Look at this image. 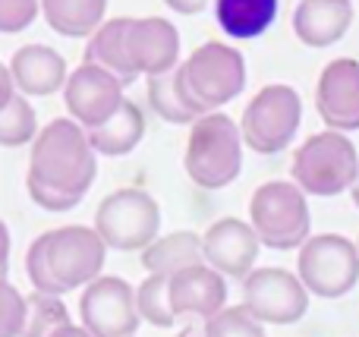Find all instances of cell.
<instances>
[{
  "mask_svg": "<svg viewBox=\"0 0 359 337\" xmlns=\"http://www.w3.org/2000/svg\"><path fill=\"white\" fill-rule=\"evenodd\" d=\"M104 259L107 246L95 227H57L29 246L25 271L35 290L63 296L95 281L104 268Z\"/></svg>",
  "mask_w": 359,
  "mask_h": 337,
  "instance_id": "cell-1",
  "label": "cell"
},
{
  "mask_svg": "<svg viewBox=\"0 0 359 337\" xmlns=\"http://www.w3.org/2000/svg\"><path fill=\"white\" fill-rule=\"evenodd\" d=\"M95 174H98V155L88 142V132L73 117L50 120L35 136L29 177L60 189V193L86 199V193L95 183Z\"/></svg>",
  "mask_w": 359,
  "mask_h": 337,
  "instance_id": "cell-2",
  "label": "cell"
},
{
  "mask_svg": "<svg viewBox=\"0 0 359 337\" xmlns=\"http://www.w3.org/2000/svg\"><path fill=\"white\" fill-rule=\"evenodd\" d=\"M183 167L196 186L224 189L243 170V136L240 123L221 111H208L189 123Z\"/></svg>",
  "mask_w": 359,
  "mask_h": 337,
  "instance_id": "cell-3",
  "label": "cell"
},
{
  "mask_svg": "<svg viewBox=\"0 0 359 337\" xmlns=\"http://www.w3.org/2000/svg\"><path fill=\"white\" fill-rule=\"evenodd\" d=\"M177 67L180 85L198 114L221 111L246 88V60L224 41H205Z\"/></svg>",
  "mask_w": 359,
  "mask_h": 337,
  "instance_id": "cell-4",
  "label": "cell"
},
{
  "mask_svg": "<svg viewBox=\"0 0 359 337\" xmlns=\"http://www.w3.org/2000/svg\"><path fill=\"white\" fill-rule=\"evenodd\" d=\"M249 224L265 249H299L312 233L309 202L297 183L271 180L259 186L249 202Z\"/></svg>",
  "mask_w": 359,
  "mask_h": 337,
  "instance_id": "cell-5",
  "label": "cell"
},
{
  "mask_svg": "<svg viewBox=\"0 0 359 337\" xmlns=\"http://www.w3.org/2000/svg\"><path fill=\"white\" fill-rule=\"evenodd\" d=\"M293 183L306 195L331 199L341 195L344 189L353 186L359 174V155L356 145L347 139V132L325 130L309 136L293 155Z\"/></svg>",
  "mask_w": 359,
  "mask_h": 337,
  "instance_id": "cell-6",
  "label": "cell"
},
{
  "mask_svg": "<svg viewBox=\"0 0 359 337\" xmlns=\"http://www.w3.org/2000/svg\"><path fill=\"white\" fill-rule=\"evenodd\" d=\"M299 123H303L299 92L293 85L274 82L246 104L240 117V136L243 145L252 149L255 155H278L297 139Z\"/></svg>",
  "mask_w": 359,
  "mask_h": 337,
  "instance_id": "cell-7",
  "label": "cell"
},
{
  "mask_svg": "<svg viewBox=\"0 0 359 337\" xmlns=\"http://www.w3.org/2000/svg\"><path fill=\"white\" fill-rule=\"evenodd\" d=\"M297 275L312 296L341 300L359 284V249L347 237L318 233L299 246Z\"/></svg>",
  "mask_w": 359,
  "mask_h": 337,
  "instance_id": "cell-8",
  "label": "cell"
},
{
  "mask_svg": "<svg viewBox=\"0 0 359 337\" xmlns=\"http://www.w3.org/2000/svg\"><path fill=\"white\" fill-rule=\"evenodd\" d=\"M95 231L114 252H142L161 231V208L145 189H117L95 212Z\"/></svg>",
  "mask_w": 359,
  "mask_h": 337,
  "instance_id": "cell-9",
  "label": "cell"
},
{
  "mask_svg": "<svg viewBox=\"0 0 359 337\" xmlns=\"http://www.w3.org/2000/svg\"><path fill=\"white\" fill-rule=\"evenodd\" d=\"M243 309L262 325H293L309 312V290L287 268H252L243 277Z\"/></svg>",
  "mask_w": 359,
  "mask_h": 337,
  "instance_id": "cell-10",
  "label": "cell"
},
{
  "mask_svg": "<svg viewBox=\"0 0 359 337\" xmlns=\"http://www.w3.org/2000/svg\"><path fill=\"white\" fill-rule=\"evenodd\" d=\"M82 328L92 337H130L139 328L136 290L123 277L98 275L86 284V294L79 300Z\"/></svg>",
  "mask_w": 359,
  "mask_h": 337,
  "instance_id": "cell-11",
  "label": "cell"
},
{
  "mask_svg": "<svg viewBox=\"0 0 359 337\" xmlns=\"http://www.w3.org/2000/svg\"><path fill=\"white\" fill-rule=\"evenodd\" d=\"M120 101H123V82L98 63L82 60V67L73 69L63 82V104L82 130L104 123L120 107Z\"/></svg>",
  "mask_w": 359,
  "mask_h": 337,
  "instance_id": "cell-12",
  "label": "cell"
},
{
  "mask_svg": "<svg viewBox=\"0 0 359 337\" xmlns=\"http://www.w3.org/2000/svg\"><path fill=\"white\" fill-rule=\"evenodd\" d=\"M123 48L136 76H155L180 63V32L161 16L130 19L123 29Z\"/></svg>",
  "mask_w": 359,
  "mask_h": 337,
  "instance_id": "cell-13",
  "label": "cell"
},
{
  "mask_svg": "<svg viewBox=\"0 0 359 337\" xmlns=\"http://www.w3.org/2000/svg\"><path fill=\"white\" fill-rule=\"evenodd\" d=\"M316 107L328 130H359V60L337 57L322 69L316 88Z\"/></svg>",
  "mask_w": 359,
  "mask_h": 337,
  "instance_id": "cell-14",
  "label": "cell"
},
{
  "mask_svg": "<svg viewBox=\"0 0 359 337\" xmlns=\"http://www.w3.org/2000/svg\"><path fill=\"white\" fill-rule=\"evenodd\" d=\"M259 249L262 243L252 224L240 218H221L202 233L205 265H211L215 271H221L224 277H233V281H243L255 268Z\"/></svg>",
  "mask_w": 359,
  "mask_h": 337,
  "instance_id": "cell-15",
  "label": "cell"
},
{
  "mask_svg": "<svg viewBox=\"0 0 359 337\" xmlns=\"http://www.w3.org/2000/svg\"><path fill=\"white\" fill-rule=\"evenodd\" d=\"M170 309L174 315H189V319H211L227 306V277L215 271L211 265H189V268L170 275L168 281Z\"/></svg>",
  "mask_w": 359,
  "mask_h": 337,
  "instance_id": "cell-16",
  "label": "cell"
},
{
  "mask_svg": "<svg viewBox=\"0 0 359 337\" xmlns=\"http://www.w3.org/2000/svg\"><path fill=\"white\" fill-rule=\"evenodd\" d=\"M353 25L350 0H299L293 10V32L306 48H331Z\"/></svg>",
  "mask_w": 359,
  "mask_h": 337,
  "instance_id": "cell-17",
  "label": "cell"
},
{
  "mask_svg": "<svg viewBox=\"0 0 359 337\" xmlns=\"http://www.w3.org/2000/svg\"><path fill=\"white\" fill-rule=\"evenodd\" d=\"M10 76H13V85L22 95L41 98V95L60 92L69 73H67V60L54 48H48V44H25V48H19L13 54Z\"/></svg>",
  "mask_w": 359,
  "mask_h": 337,
  "instance_id": "cell-18",
  "label": "cell"
},
{
  "mask_svg": "<svg viewBox=\"0 0 359 337\" xmlns=\"http://www.w3.org/2000/svg\"><path fill=\"white\" fill-rule=\"evenodd\" d=\"M88 132V142H92L95 155L104 158H123L142 142L145 136V114L139 104L133 101H120V107L104 120V123L92 126Z\"/></svg>",
  "mask_w": 359,
  "mask_h": 337,
  "instance_id": "cell-19",
  "label": "cell"
},
{
  "mask_svg": "<svg viewBox=\"0 0 359 337\" xmlns=\"http://www.w3.org/2000/svg\"><path fill=\"white\" fill-rule=\"evenodd\" d=\"M221 32L236 41H252L274 25L280 0H211Z\"/></svg>",
  "mask_w": 359,
  "mask_h": 337,
  "instance_id": "cell-20",
  "label": "cell"
},
{
  "mask_svg": "<svg viewBox=\"0 0 359 337\" xmlns=\"http://www.w3.org/2000/svg\"><path fill=\"white\" fill-rule=\"evenodd\" d=\"M202 237L192 231H177L168 237H155L142 249V265L149 275H177V271L189 268V265H202Z\"/></svg>",
  "mask_w": 359,
  "mask_h": 337,
  "instance_id": "cell-21",
  "label": "cell"
},
{
  "mask_svg": "<svg viewBox=\"0 0 359 337\" xmlns=\"http://www.w3.org/2000/svg\"><path fill=\"white\" fill-rule=\"evenodd\" d=\"M48 25L63 38H86L104 22L107 0H38Z\"/></svg>",
  "mask_w": 359,
  "mask_h": 337,
  "instance_id": "cell-22",
  "label": "cell"
},
{
  "mask_svg": "<svg viewBox=\"0 0 359 337\" xmlns=\"http://www.w3.org/2000/svg\"><path fill=\"white\" fill-rule=\"evenodd\" d=\"M123 29H126V16L111 19V22H101L98 29L88 35L86 60H88V63H98V67H104L107 73L117 76V79L123 82V88H126V85H133L139 76L133 73L130 60H126Z\"/></svg>",
  "mask_w": 359,
  "mask_h": 337,
  "instance_id": "cell-23",
  "label": "cell"
},
{
  "mask_svg": "<svg viewBox=\"0 0 359 337\" xmlns=\"http://www.w3.org/2000/svg\"><path fill=\"white\" fill-rule=\"evenodd\" d=\"M149 104L164 123H174V126H186L196 117H202L189 104L183 85H180V67H170L164 73L149 76Z\"/></svg>",
  "mask_w": 359,
  "mask_h": 337,
  "instance_id": "cell-24",
  "label": "cell"
},
{
  "mask_svg": "<svg viewBox=\"0 0 359 337\" xmlns=\"http://www.w3.org/2000/svg\"><path fill=\"white\" fill-rule=\"evenodd\" d=\"M67 322H69V312L60 296L35 290V294L25 296V322H22V334L19 337H50Z\"/></svg>",
  "mask_w": 359,
  "mask_h": 337,
  "instance_id": "cell-25",
  "label": "cell"
},
{
  "mask_svg": "<svg viewBox=\"0 0 359 337\" xmlns=\"http://www.w3.org/2000/svg\"><path fill=\"white\" fill-rule=\"evenodd\" d=\"M35 136H38V120L29 98L22 92H13L10 101L0 107V145L16 149V145L32 142Z\"/></svg>",
  "mask_w": 359,
  "mask_h": 337,
  "instance_id": "cell-26",
  "label": "cell"
},
{
  "mask_svg": "<svg viewBox=\"0 0 359 337\" xmlns=\"http://www.w3.org/2000/svg\"><path fill=\"white\" fill-rule=\"evenodd\" d=\"M168 281L164 275H149L142 284L136 287V309L139 319L149 322L155 328H170L177 322L174 309H170V294H168Z\"/></svg>",
  "mask_w": 359,
  "mask_h": 337,
  "instance_id": "cell-27",
  "label": "cell"
},
{
  "mask_svg": "<svg viewBox=\"0 0 359 337\" xmlns=\"http://www.w3.org/2000/svg\"><path fill=\"white\" fill-rule=\"evenodd\" d=\"M202 337H265V325L255 322L243 306H224L202 322Z\"/></svg>",
  "mask_w": 359,
  "mask_h": 337,
  "instance_id": "cell-28",
  "label": "cell"
},
{
  "mask_svg": "<svg viewBox=\"0 0 359 337\" xmlns=\"http://www.w3.org/2000/svg\"><path fill=\"white\" fill-rule=\"evenodd\" d=\"M25 322V296L0 277V337H19Z\"/></svg>",
  "mask_w": 359,
  "mask_h": 337,
  "instance_id": "cell-29",
  "label": "cell"
},
{
  "mask_svg": "<svg viewBox=\"0 0 359 337\" xmlns=\"http://www.w3.org/2000/svg\"><path fill=\"white\" fill-rule=\"evenodd\" d=\"M25 186H29V195H32V202H35L38 208H44V212H73L76 205H79V195H69V193H60V189H54V186H48V183H41V180H35V177H29L25 180Z\"/></svg>",
  "mask_w": 359,
  "mask_h": 337,
  "instance_id": "cell-30",
  "label": "cell"
},
{
  "mask_svg": "<svg viewBox=\"0 0 359 337\" xmlns=\"http://www.w3.org/2000/svg\"><path fill=\"white\" fill-rule=\"evenodd\" d=\"M38 16V0H0V32L13 35L22 32L35 22Z\"/></svg>",
  "mask_w": 359,
  "mask_h": 337,
  "instance_id": "cell-31",
  "label": "cell"
},
{
  "mask_svg": "<svg viewBox=\"0 0 359 337\" xmlns=\"http://www.w3.org/2000/svg\"><path fill=\"white\" fill-rule=\"evenodd\" d=\"M164 4H168L174 13H180V16H196V13L208 10L211 0H164Z\"/></svg>",
  "mask_w": 359,
  "mask_h": 337,
  "instance_id": "cell-32",
  "label": "cell"
},
{
  "mask_svg": "<svg viewBox=\"0 0 359 337\" xmlns=\"http://www.w3.org/2000/svg\"><path fill=\"white\" fill-rule=\"evenodd\" d=\"M6 265H10V231L0 221V277H6Z\"/></svg>",
  "mask_w": 359,
  "mask_h": 337,
  "instance_id": "cell-33",
  "label": "cell"
},
{
  "mask_svg": "<svg viewBox=\"0 0 359 337\" xmlns=\"http://www.w3.org/2000/svg\"><path fill=\"white\" fill-rule=\"evenodd\" d=\"M16 92V85H13V76H10V69L0 63V107L10 101V95Z\"/></svg>",
  "mask_w": 359,
  "mask_h": 337,
  "instance_id": "cell-34",
  "label": "cell"
},
{
  "mask_svg": "<svg viewBox=\"0 0 359 337\" xmlns=\"http://www.w3.org/2000/svg\"><path fill=\"white\" fill-rule=\"evenodd\" d=\"M50 337H92V334H88L82 325H73V322H67V325H60Z\"/></svg>",
  "mask_w": 359,
  "mask_h": 337,
  "instance_id": "cell-35",
  "label": "cell"
},
{
  "mask_svg": "<svg viewBox=\"0 0 359 337\" xmlns=\"http://www.w3.org/2000/svg\"><path fill=\"white\" fill-rule=\"evenodd\" d=\"M177 337H202V319H196L192 325H186L183 331H180Z\"/></svg>",
  "mask_w": 359,
  "mask_h": 337,
  "instance_id": "cell-36",
  "label": "cell"
},
{
  "mask_svg": "<svg viewBox=\"0 0 359 337\" xmlns=\"http://www.w3.org/2000/svg\"><path fill=\"white\" fill-rule=\"evenodd\" d=\"M350 199H353V205L359 208V174H356V180H353V186H350Z\"/></svg>",
  "mask_w": 359,
  "mask_h": 337,
  "instance_id": "cell-37",
  "label": "cell"
},
{
  "mask_svg": "<svg viewBox=\"0 0 359 337\" xmlns=\"http://www.w3.org/2000/svg\"><path fill=\"white\" fill-rule=\"evenodd\" d=\"M356 249H359V240H356Z\"/></svg>",
  "mask_w": 359,
  "mask_h": 337,
  "instance_id": "cell-38",
  "label": "cell"
},
{
  "mask_svg": "<svg viewBox=\"0 0 359 337\" xmlns=\"http://www.w3.org/2000/svg\"><path fill=\"white\" fill-rule=\"evenodd\" d=\"M130 337H136V334H130Z\"/></svg>",
  "mask_w": 359,
  "mask_h": 337,
  "instance_id": "cell-39",
  "label": "cell"
}]
</instances>
